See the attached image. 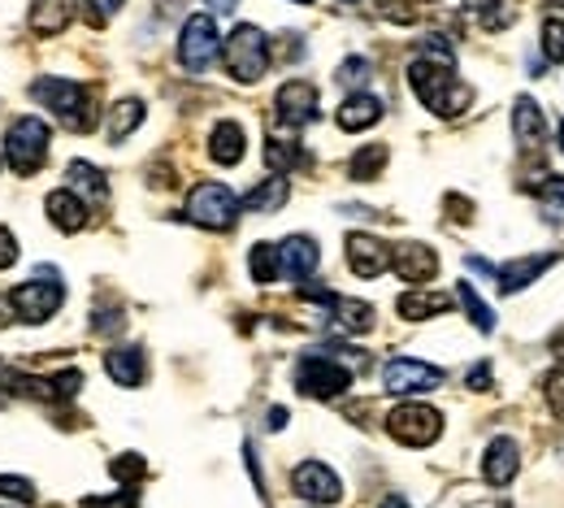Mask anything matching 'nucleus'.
I'll return each instance as SVG.
<instances>
[{
    "mask_svg": "<svg viewBox=\"0 0 564 508\" xmlns=\"http://www.w3.org/2000/svg\"><path fill=\"white\" fill-rule=\"evenodd\" d=\"M409 87L417 91V100H422L425 109L438 114V118H456V114H465L474 105V87H465L456 78V66H447V62L417 57L409 66Z\"/></svg>",
    "mask_w": 564,
    "mask_h": 508,
    "instance_id": "obj_1",
    "label": "nucleus"
},
{
    "mask_svg": "<svg viewBox=\"0 0 564 508\" xmlns=\"http://www.w3.org/2000/svg\"><path fill=\"white\" fill-rule=\"evenodd\" d=\"M31 96H35L53 118H62V127L74 131V136H87V131H96V122H100L91 91H87L83 83H74V78L44 74V78L31 83Z\"/></svg>",
    "mask_w": 564,
    "mask_h": 508,
    "instance_id": "obj_2",
    "label": "nucleus"
},
{
    "mask_svg": "<svg viewBox=\"0 0 564 508\" xmlns=\"http://www.w3.org/2000/svg\"><path fill=\"white\" fill-rule=\"evenodd\" d=\"M48 148H53V131L44 118H13L9 131H4V161L13 165V174L31 179L44 170L48 161Z\"/></svg>",
    "mask_w": 564,
    "mask_h": 508,
    "instance_id": "obj_3",
    "label": "nucleus"
},
{
    "mask_svg": "<svg viewBox=\"0 0 564 508\" xmlns=\"http://www.w3.org/2000/svg\"><path fill=\"white\" fill-rule=\"evenodd\" d=\"M221 57H226V71L235 83H261L265 71H270V35L252 22L235 26L221 44Z\"/></svg>",
    "mask_w": 564,
    "mask_h": 508,
    "instance_id": "obj_4",
    "label": "nucleus"
},
{
    "mask_svg": "<svg viewBox=\"0 0 564 508\" xmlns=\"http://www.w3.org/2000/svg\"><path fill=\"white\" fill-rule=\"evenodd\" d=\"M352 387V369L335 361L330 353H308L295 365V391L308 400H339Z\"/></svg>",
    "mask_w": 564,
    "mask_h": 508,
    "instance_id": "obj_5",
    "label": "nucleus"
},
{
    "mask_svg": "<svg viewBox=\"0 0 564 508\" xmlns=\"http://www.w3.org/2000/svg\"><path fill=\"white\" fill-rule=\"evenodd\" d=\"M239 214H243V209H239L235 192L221 187V183H196V187L187 192V221H196V226H205V230H235Z\"/></svg>",
    "mask_w": 564,
    "mask_h": 508,
    "instance_id": "obj_6",
    "label": "nucleus"
},
{
    "mask_svg": "<svg viewBox=\"0 0 564 508\" xmlns=\"http://www.w3.org/2000/svg\"><path fill=\"white\" fill-rule=\"evenodd\" d=\"M387 435L395 443H404V447H430L434 439L443 435V413L430 409V404H417V400L395 404L387 413Z\"/></svg>",
    "mask_w": 564,
    "mask_h": 508,
    "instance_id": "obj_7",
    "label": "nucleus"
},
{
    "mask_svg": "<svg viewBox=\"0 0 564 508\" xmlns=\"http://www.w3.org/2000/svg\"><path fill=\"white\" fill-rule=\"evenodd\" d=\"M62 295H66V288H62L57 270H48V266H40L31 283L9 291V300H13V309H18L22 322H48V317L62 309Z\"/></svg>",
    "mask_w": 564,
    "mask_h": 508,
    "instance_id": "obj_8",
    "label": "nucleus"
},
{
    "mask_svg": "<svg viewBox=\"0 0 564 508\" xmlns=\"http://www.w3.org/2000/svg\"><path fill=\"white\" fill-rule=\"evenodd\" d=\"M217 57H221V35H217L213 13H192L183 22V35H178V62H183V71L205 74Z\"/></svg>",
    "mask_w": 564,
    "mask_h": 508,
    "instance_id": "obj_9",
    "label": "nucleus"
},
{
    "mask_svg": "<svg viewBox=\"0 0 564 508\" xmlns=\"http://www.w3.org/2000/svg\"><path fill=\"white\" fill-rule=\"evenodd\" d=\"M382 387L391 396H422V391H434L443 387V369L438 365L413 361V357H391L382 365Z\"/></svg>",
    "mask_w": 564,
    "mask_h": 508,
    "instance_id": "obj_10",
    "label": "nucleus"
},
{
    "mask_svg": "<svg viewBox=\"0 0 564 508\" xmlns=\"http://www.w3.org/2000/svg\"><path fill=\"white\" fill-rule=\"evenodd\" d=\"M291 491H295L300 500H308V505H339V500H344V483H339V474H335L330 465H322V461H304V465H295V474H291Z\"/></svg>",
    "mask_w": 564,
    "mask_h": 508,
    "instance_id": "obj_11",
    "label": "nucleus"
},
{
    "mask_svg": "<svg viewBox=\"0 0 564 508\" xmlns=\"http://www.w3.org/2000/svg\"><path fill=\"white\" fill-rule=\"evenodd\" d=\"M274 118H279L286 131H300L317 118V87L308 78H291L282 83L279 96H274Z\"/></svg>",
    "mask_w": 564,
    "mask_h": 508,
    "instance_id": "obj_12",
    "label": "nucleus"
},
{
    "mask_svg": "<svg viewBox=\"0 0 564 508\" xmlns=\"http://www.w3.org/2000/svg\"><path fill=\"white\" fill-rule=\"evenodd\" d=\"M348 270L356 279H378L391 270V244H382L378 235H365L356 230L348 235Z\"/></svg>",
    "mask_w": 564,
    "mask_h": 508,
    "instance_id": "obj_13",
    "label": "nucleus"
},
{
    "mask_svg": "<svg viewBox=\"0 0 564 508\" xmlns=\"http://www.w3.org/2000/svg\"><path fill=\"white\" fill-rule=\"evenodd\" d=\"M274 257H279V279H291V283L313 279V270L322 261V252H317V244L308 235H291V239L274 244Z\"/></svg>",
    "mask_w": 564,
    "mask_h": 508,
    "instance_id": "obj_14",
    "label": "nucleus"
},
{
    "mask_svg": "<svg viewBox=\"0 0 564 508\" xmlns=\"http://www.w3.org/2000/svg\"><path fill=\"white\" fill-rule=\"evenodd\" d=\"M391 270H395L404 283L422 288V283H430V279L438 274V257H434L430 244L409 239V244H395V248H391Z\"/></svg>",
    "mask_w": 564,
    "mask_h": 508,
    "instance_id": "obj_15",
    "label": "nucleus"
},
{
    "mask_svg": "<svg viewBox=\"0 0 564 508\" xmlns=\"http://www.w3.org/2000/svg\"><path fill=\"white\" fill-rule=\"evenodd\" d=\"M512 136H517V144L525 148L530 156L547 148V118H543V109H539L530 96H521V100L512 105Z\"/></svg>",
    "mask_w": 564,
    "mask_h": 508,
    "instance_id": "obj_16",
    "label": "nucleus"
},
{
    "mask_svg": "<svg viewBox=\"0 0 564 508\" xmlns=\"http://www.w3.org/2000/svg\"><path fill=\"white\" fill-rule=\"evenodd\" d=\"M517 465H521L517 439H495L491 447H487V456H482V478H487L491 487H508V483L517 478Z\"/></svg>",
    "mask_w": 564,
    "mask_h": 508,
    "instance_id": "obj_17",
    "label": "nucleus"
},
{
    "mask_svg": "<svg viewBox=\"0 0 564 508\" xmlns=\"http://www.w3.org/2000/svg\"><path fill=\"white\" fill-rule=\"evenodd\" d=\"M552 261H556L552 252H539V257H521V261H508V266H499V270H495V283H499V291H508V295H512V291L530 288V283H534L543 270H552Z\"/></svg>",
    "mask_w": 564,
    "mask_h": 508,
    "instance_id": "obj_18",
    "label": "nucleus"
},
{
    "mask_svg": "<svg viewBox=\"0 0 564 508\" xmlns=\"http://www.w3.org/2000/svg\"><path fill=\"white\" fill-rule=\"evenodd\" d=\"M378 118H382V100H378V96H369V91H356V96H348V100L339 105V114H335L339 131H348V136H356V131H369Z\"/></svg>",
    "mask_w": 564,
    "mask_h": 508,
    "instance_id": "obj_19",
    "label": "nucleus"
},
{
    "mask_svg": "<svg viewBox=\"0 0 564 508\" xmlns=\"http://www.w3.org/2000/svg\"><path fill=\"white\" fill-rule=\"evenodd\" d=\"M286 196H291L286 174H270V179H261V183L239 201V209H248V214H279L282 205H286Z\"/></svg>",
    "mask_w": 564,
    "mask_h": 508,
    "instance_id": "obj_20",
    "label": "nucleus"
},
{
    "mask_svg": "<svg viewBox=\"0 0 564 508\" xmlns=\"http://www.w3.org/2000/svg\"><path fill=\"white\" fill-rule=\"evenodd\" d=\"M70 22H74V0H35L31 4V18H26V26L35 35H62Z\"/></svg>",
    "mask_w": 564,
    "mask_h": 508,
    "instance_id": "obj_21",
    "label": "nucleus"
},
{
    "mask_svg": "<svg viewBox=\"0 0 564 508\" xmlns=\"http://www.w3.org/2000/svg\"><path fill=\"white\" fill-rule=\"evenodd\" d=\"M44 205H48V218H53V226H57V230H66V235H78V230L87 226V214H91V209H87V205L74 196L70 187L48 192V201H44Z\"/></svg>",
    "mask_w": 564,
    "mask_h": 508,
    "instance_id": "obj_22",
    "label": "nucleus"
},
{
    "mask_svg": "<svg viewBox=\"0 0 564 508\" xmlns=\"http://www.w3.org/2000/svg\"><path fill=\"white\" fill-rule=\"evenodd\" d=\"M70 192L87 205V209H105V201H109V183H105V174H100L96 165H87V161H74L70 165Z\"/></svg>",
    "mask_w": 564,
    "mask_h": 508,
    "instance_id": "obj_23",
    "label": "nucleus"
},
{
    "mask_svg": "<svg viewBox=\"0 0 564 508\" xmlns=\"http://www.w3.org/2000/svg\"><path fill=\"white\" fill-rule=\"evenodd\" d=\"M105 369H109V378H113L118 387H140L143 374H148L143 348H135V344H127V348H113V353L105 357Z\"/></svg>",
    "mask_w": 564,
    "mask_h": 508,
    "instance_id": "obj_24",
    "label": "nucleus"
},
{
    "mask_svg": "<svg viewBox=\"0 0 564 508\" xmlns=\"http://www.w3.org/2000/svg\"><path fill=\"white\" fill-rule=\"evenodd\" d=\"M248 152V140H243V127L239 122H217L209 140V156L217 165H239Z\"/></svg>",
    "mask_w": 564,
    "mask_h": 508,
    "instance_id": "obj_25",
    "label": "nucleus"
},
{
    "mask_svg": "<svg viewBox=\"0 0 564 508\" xmlns=\"http://www.w3.org/2000/svg\"><path fill=\"white\" fill-rule=\"evenodd\" d=\"M395 309H400V317H409V322H425V317H434V313H447V309H452V295H443V291H404V295L395 300Z\"/></svg>",
    "mask_w": 564,
    "mask_h": 508,
    "instance_id": "obj_26",
    "label": "nucleus"
},
{
    "mask_svg": "<svg viewBox=\"0 0 564 508\" xmlns=\"http://www.w3.org/2000/svg\"><path fill=\"white\" fill-rule=\"evenodd\" d=\"M143 122V100H118L113 109H109V140L113 144H122L127 136H135V127Z\"/></svg>",
    "mask_w": 564,
    "mask_h": 508,
    "instance_id": "obj_27",
    "label": "nucleus"
},
{
    "mask_svg": "<svg viewBox=\"0 0 564 508\" xmlns=\"http://www.w3.org/2000/svg\"><path fill=\"white\" fill-rule=\"evenodd\" d=\"M330 309H335V322L344 326V331H369L373 326V309L365 304V300H348V295H335L330 300Z\"/></svg>",
    "mask_w": 564,
    "mask_h": 508,
    "instance_id": "obj_28",
    "label": "nucleus"
},
{
    "mask_svg": "<svg viewBox=\"0 0 564 508\" xmlns=\"http://www.w3.org/2000/svg\"><path fill=\"white\" fill-rule=\"evenodd\" d=\"M265 161H270V170L274 174H291L295 165H304L308 156L300 152V144L291 140V136H270V144H265Z\"/></svg>",
    "mask_w": 564,
    "mask_h": 508,
    "instance_id": "obj_29",
    "label": "nucleus"
},
{
    "mask_svg": "<svg viewBox=\"0 0 564 508\" xmlns=\"http://www.w3.org/2000/svg\"><path fill=\"white\" fill-rule=\"evenodd\" d=\"M465 9L487 26V31H503L512 22V4L508 0H465Z\"/></svg>",
    "mask_w": 564,
    "mask_h": 508,
    "instance_id": "obj_30",
    "label": "nucleus"
},
{
    "mask_svg": "<svg viewBox=\"0 0 564 508\" xmlns=\"http://www.w3.org/2000/svg\"><path fill=\"white\" fill-rule=\"evenodd\" d=\"M387 156H391V152H387V144L360 148L352 161H348V174H352V179H360V183H365V179H378V174H382V165H387Z\"/></svg>",
    "mask_w": 564,
    "mask_h": 508,
    "instance_id": "obj_31",
    "label": "nucleus"
},
{
    "mask_svg": "<svg viewBox=\"0 0 564 508\" xmlns=\"http://www.w3.org/2000/svg\"><path fill=\"white\" fill-rule=\"evenodd\" d=\"M543 53L547 62H564V4H552L543 18Z\"/></svg>",
    "mask_w": 564,
    "mask_h": 508,
    "instance_id": "obj_32",
    "label": "nucleus"
},
{
    "mask_svg": "<svg viewBox=\"0 0 564 508\" xmlns=\"http://www.w3.org/2000/svg\"><path fill=\"white\" fill-rule=\"evenodd\" d=\"M456 295H460V304H465V313H469V322L482 331V335H491L495 331V313H491V304L487 300H478V291L469 288V283H460L456 288Z\"/></svg>",
    "mask_w": 564,
    "mask_h": 508,
    "instance_id": "obj_33",
    "label": "nucleus"
},
{
    "mask_svg": "<svg viewBox=\"0 0 564 508\" xmlns=\"http://www.w3.org/2000/svg\"><path fill=\"white\" fill-rule=\"evenodd\" d=\"M252 279H257V283H274V279H279L274 244H257V248H252Z\"/></svg>",
    "mask_w": 564,
    "mask_h": 508,
    "instance_id": "obj_34",
    "label": "nucleus"
},
{
    "mask_svg": "<svg viewBox=\"0 0 564 508\" xmlns=\"http://www.w3.org/2000/svg\"><path fill=\"white\" fill-rule=\"evenodd\" d=\"M0 496L18 500V505H35V487L26 478H13V474H0Z\"/></svg>",
    "mask_w": 564,
    "mask_h": 508,
    "instance_id": "obj_35",
    "label": "nucleus"
},
{
    "mask_svg": "<svg viewBox=\"0 0 564 508\" xmlns=\"http://www.w3.org/2000/svg\"><path fill=\"white\" fill-rule=\"evenodd\" d=\"M543 396H547V409H552V413H556V418L564 422V361L556 365L552 374H547V387H543Z\"/></svg>",
    "mask_w": 564,
    "mask_h": 508,
    "instance_id": "obj_36",
    "label": "nucleus"
},
{
    "mask_svg": "<svg viewBox=\"0 0 564 508\" xmlns=\"http://www.w3.org/2000/svg\"><path fill=\"white\" fill-rule=\"evenodd\" d=\"M369 74L373 71H369V62H365V57H348L335 78H339V87H360V83H369Z\"/></svg>",
    "mask_w": 564,
    "mask_h": 508,
    "instance_id": "obj_37",
    "label": "nucleus"
},
{
    "mask_svg": "<svg viewBox=\"0 0 564 508\" xmlns=\"http://www.w3.org/2000/svg\"><path fill=\"white\" fill-rule=\"evenodd\" d=\"M118 9H122V0H83V13H87L91 26H105Z\"/></svg>",
    "mask_w": 564,
    "mask_h": 508,
    "instance_id": "obj_38",
    "label": "nucleus"
},
{
    "mask_svg": "<svg viewBox=\"0 0 564 508\" xmlns=\"http://www.w3.org/2000/svg\"><path fill=\"white\" fill-rule=\"evenodd\" d=\"M109 469H113V478H118L122 487H135V478L143 474V461L140 456H118Z\"/></svg>",
    "mask_w": 564,
    "mask_h": 508,
    "instance_id": "obj_39",
    "label": "nucleus"
},
{
    "mask_svg": "<svg viewBox=\"0 0 564 508\" xmlns=\"http://www.w3.org/2000/svg\"><path fill=\"white\" fill-rule=\"evenodd\" d=\"M18 252H22V248H18L13 230H9V226H0V270H9V266L18 261Z\"/></svg>",
    "mask_w": 564,
    "mask_h": 508,
    "instance_id": "obj_40",
    "label": "nucleus"
},
{
    "mask_svg": "<svg viewBox=\"0 0 564 508\" xmlns=\"http://www.w3.org/2000/svg\"><path fill=\"white\" fill-rule=\"evenodd\" d=\"M469 387H474V391L491 387V365H474V369H469Z\"/></svg>",
    "mask_w": 564,
    "mask_h": 508,
    "instance_id": "obj_41",
    "label": "nucleus"
},
{
    "mask_svg": "<svg viewBox=\"0 0 564 508\" xmlns=\"http://www.w3.org/2000/svg\"><path fill=\"white\" fill-rule=\"evenodd\" d=\"M13 317H18V309H13V300H9V295H0V331H4V326H9Z\"/></svg>",
    "mask_w": 564,
    "mask_h": 508,
    "instance_id": "obj_42",
    "label": "nucleus"
},
{
    "mask_svg": "<svg viewBox=\"0 0 564 508\" xmlns=\"http://www.w3.org/2000/svg\"><path fill=\"white\" fill-rule=\"evenodd\" d=\"M209 9L213 13H235V9H239V0H209Z\"/></svg>",
    "mask_w": 564,
    "mask_h": 508,
    "instance_id": "obj_43",
    "label": "nucleus"
},
{
    "mask_svg": "<svg viewBox=\"0 0 564 508\" xmlns=\"http://www.w3.org/2000/svg\"><path fill=\"white\" fill-rule=\"evenodd\" d=\"M286 426V409H270V431H282Z\"/></svg>",
    "mask_w": 564,
    "mask_h": 508,
    "instance_id": "obj_44",
    "label": "nucleus"
},
{
    "mask_svg": "<svg viewBox=\"0 0 564 508\" xmlns=\"http://www.w3.org/2000/svg\"><path fill=\"white\" fill-rule=\"evenodd\" d=\"M378 508H409V500H400V496H387V500H382Z\"/></svg>",
    "mask_w": 564,
    "mask_h": 508,
    "instance_id": "obj_45",
    "label": "nucleus"
},
{
    "mask_svg": "<svg viewBox=\"0 0 564 508\" xmlns=\"http://www.w3.org/2000/svg\"><path fill=\"white\" fill-rule=\"evenodd\" d=\"M552 353H556V357L564 361V331H561V335H552Z\"/></svg>",
    "mask_w": 564,
    "mask_h": 508,
    "instance_id": "obj_46",
    "label": "nucleus"
},
{
    "mask_svg": "<svg viewBox=\"0 0 564 508\" xmlns=\"http://www.w3.org/2000/svg\"><path fill=\"white\" fill-rule=\"evenodd\" d=\"M561 148H564V122H561Z\"/></svg>",
    "mask_w": 564,
    "mask_h": 508,
    "instance_id": "obj_47",
    "label": "nucleus"
},
{
    "mask_svg": "<svg viewBox=\"0 0 564 508\" xmlns=\"http://www.w3.org/2000/svg\"><path fill=\"white\" fill-rule=\"evenodd\" d=\"M295 4H313V0H295Z\"/></svg>",
    "mask_w": 564,
    "mask_h": 508,
    "instance_id": "obj_48",
    "label": "nucleus"
},
{
    "mask_svg": "<svg viewBox=\"0 0 564 508\" xmlns=\"http://www.w3.org/2000/svg\"><path fill=\"white\" fill-rule=\"evenodd\" d=\"M344 4H356V0H344Z\"/></svg>",
    "mask_w": 564,
    "mask_h": 508,
    "instance_id": "obj_49",
    "label": "nucleus"
}]
</instances>
